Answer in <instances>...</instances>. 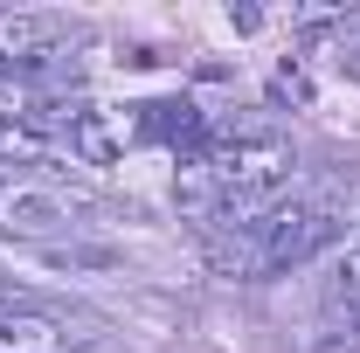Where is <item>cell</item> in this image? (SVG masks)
Listing matches in <instances>:
<instances>
[{"instance_id":"6da1fadb","label":"cell","mask_w":360,"mask_h":353,"mask_svg":"<svg viewBox=\"0 0 360 353\" xmlns=\"http://www.w3.org/2000/svg\"><path fill=\"white\" fill-rule=\"evenodd\" d=\"M340 236V208H333V194H312V201H291V208H277V222H270V257H264V277H277V270L305 264L312 250H326Z\"/></svg>"},{"instance_id":"7a4b0ae2","label":"cell","mask_w":360,"mask_h":353,"mask_svg":"<svg viewBox=\"0 0 360 353\" xmlns=\"http://www.w3.org/2000/svg\"><path fill=\"white\" fill-rule=\"evenodd\" d=\"M270 222L277 215H264V222H222V229H208V257H215V270L222 277H264V257H270Z\"/></svg>"},{"instance_id":"3957f363","label":"cell","mask_w":360,"mask_h":353,"mask_svg":"<svg viewBox=\"0 0 360 353\" xmlns=\"http://www.w3.org/2000/svg\"><path fill=\"white\" fill-rule=\"evenodd\" d=\"M0 229L42 243V236H56V229H70V201L49 194V187H0Z\"/></svg>"},{"instance_id":"277c9868","label":"cell","mask_w":360,"mask_h":353,"mask_svg":"<svg viewBox=\"0 0 360 353\" xmlns=\"http://www.w3.org/2000/svg\"><path fill=\"white\" fill-rule=\"evenodd\" d=\"M174 201H180V222L215 229V215H222V180H215V160H180Z\"/></svg>"},{"instance_id":"5b68a950","label":"cell","mask_w":360,"mask_h":353,"mask_svg":"<svg viewBox=\"0 0 360 353\" xmlns=\"http://www.w3.org/2000/svg\"><path fill=\"white\" fill-rule=\"evenodd\" d=\"M56 42V14H14L0 7V63H28Z\"/></svg>"},{"instance_id":"8992f818","label":"cell","mask_w":360,"mask_h":353,"mask_svg":"<svg viewBox=\"0 0 360 353\" xmlns=\"http://www.w3.org/2000/svg\"><path fill=\"white\" fill-rule=\"evenodd\" d=\"M326 305L333 312H354L360 305V229L340 243V257H333V277H326Z\"/></svg>"},{"instance_id":"52a82bcc","label":"cell","mask_w":360,"mask_h":353,"mask_svg":"<svg viewBox=\"0 0 360 353\" xmlns=\"http://www.w3.org/2000/svg\"><path fill=\"white\" fill-rule=\"evenodd\" d=\"M42 264L49 270H118L125 250H111V243H49Z\"/></svg>"},{"instance_id":"ba28073f","label":"cell","mask_w":360,"mask_h":353,"mask_svg":"<svg viewBox=\"0 0 360 353\" xmlns=\"http://www.w3.org/2000/svg\"><path fill=\"white\" fill-rule=\"evenodd\" d=\"M70 146H77V160H90V167H111L118 160V132L104 125V111H84L70 125Z\"/></svg>"},{"instance_id":"9c48e42d","label":"cell","mask_w":360,"mask_h":353,"mask_svg":"<svg viewBox=\"0 0 360 353\" xmlns=\"http://www.w3.org/2000/svg\"><path fill=\"white\" fill-rule=\"evenodd\" d=\"M49 139L35 118H0V160H42Z\"/></svg>"},{"instance_id":"30bf717a","label":"cell","mask_w":360,"mask_h":353,"mask_svg":"<svg viewBox=\"0 0 360 353\" xmlns=\"http://www.w3.org/2000/svg\"><path fill=\"white\" fill-rule=\"evenodd\" d=\"M312 353H360V326L354 319H333V326L312 340Z\"/></svg>"},{"instance_id":"8fae6325","label":"cell","mask_w":360,"mask_h":353,"mask_svg":"<svg viewBox=\"0 0 360 353\" xmlns=\"http://www.w3.org/2000/svg\"><path fill=\"white\" fill-rule=\"evenodd\" d=\"M270 97H298V104H305V77L284 63V70H277V84H270Z\"/></svg>"},{"instance_id":"7c38bea8","label":"cell","mask_w":360,"mask_h":353,"mask_svg":"<svg viewBox=\"0 0 360 353\" xmlns=\"http://www.w3.org/2000/svg\"><path fill=\"white\" fill-rule=\"evenodd\" d=\"M229 21H236V35H257V28H264V14H257V7H229Z\"/></svg>"},{"instance_id":"4fadbf2b","label":"cell","mask_w":360,"mask_h":353,"mask_svg":"<svg viewBox=\"0 0 360 353\" xmlns=\"http://www.w3.org/2000/svg\"><path fill=\"white\" fill-rule=\"evenodd\" d=\"M340 70H347V77H360V35H347V42H340Z\"/></svg>"},{"instance_id":"5bb4252c","label":"cell","mask_w":360,"mask_h":353,"mask_svg":"<svg viewBox=\"0 0 360 353\" xmlns=\"http://www.w3.org/2000/svg\"><path fill=\"white\" fill-rule=\"evenodd\" d=\"M28 305H35L28 291H0V319H7V312H28Z\"/></svg>"}]
</instances>
